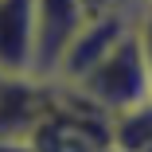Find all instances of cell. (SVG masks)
Instances as JSON below:
<instances>
[{
    "instance_id": "30bf717a",
    "label": "cell",
    "mask_w": 152,
    "mask_h": 152,
    "mask_svg": "<svg viewBox=\"0 0 152 152\" xmlns=\"http://www.w3.org/2000/svg\"><path fill=\"white\" fill-rule=\"evenodd\" d=\"M140 152H152V144H148V148H140Z\"/></svg>"
},
{
    "instance_id": "8992f818",
    "label": "cell",
    "mask_w": 152,
    "mask_h": 152,
    "mask_svg": "<svg viewBox=\"0 0 152 152\" xmlns=\"http://www.w3.org/2000/svg\"><path fill=\"white\" fill-rule=\"evenodd\" d=\"M137 39H140L144 63H148V74H152V8H140L137 12Z\"/></svg>"
},
{
    "instance_id": "5b68a950",
    "label": "cell",
    "mask_w": 152,
    "mask_h": 152,
    "mask_svg": "<svg viewBox=\"0 0 152 152\" xmlns=\"http://www.w3.org/2000/svg\"><path fill=\"white\" fill-rule=\"evenodd\" d=\"M152 144V98L109 117V152H140Z\"/></svg>"
},
{
    "instance_id": "52a82bcc",
    "label": "cell",
    "mask_w": 152,
    "mask_h": 152,
    "mask_svg": "<svg viewBox=\"0 0 152 152\" xmlns=\"http://www.w3.org/2000/svg\"><path fill=\"white\" fill-rule=\"evenodd\" d=\"M86 12H105V8H125V0H82Z\"/></svg>"
},
{
    "instance_id": "ba28073f",
    "label": "cell",
    "mask_w": 152,
    "mask_h": 152,
    "mask_svg": "<svg viewBox=\"0 0 152 152\" xmlns=\"http://www.w3.org/2000/svg\"><path fill=\"white\" fill-rule=\"evenodd\" d=\"M125 8H133V12H137V8H140V0H125Z\"/></svg>"
},
{
    "instance_id": "277c9868",
    "label": "cell",
    "mask_w": 152,
    "mask_h": 152,
    "mask_svg": "<svg viewBox=\"0 0 152 152\" xmlns=\"http://www.w3.org/2000/svg\"><path fill=\"white\" fill-rule=\"evenodd\" d=\"M35 0H0V74H31Z\"/></svg>"
},
{
    "instance_id": "9c48e42d",
    "label": "cell",
    "mask_w": 152,
    "mask_h": 152,
    "mask_svg": "<svg viewBox=\"0 0 152 152\" xmlns=\"http://www.w3.org/2000/svg\"><path fill=\"white\" fill-rule=\"evenodd\" d=\"M140 8H152V0H140ZM140 8H137V12H140Z\"/></svg>"
},
{
    "instance_id": "7a4b0ae2",
    "label": "cell",
    "mask_w": 152,
    "mask_h": 152,
    "mask_svg": "<svg viewBox=\"0 0 152 152\" xmlns=\"http://www.w3.org/2000/svg\"><path fill=\"white\" fill-rule=\"evenodd\" d=\"M86 16L90 12L82 8V0H35L31 8V74L35 78H55L58 58Z\"/></svg>"
},
{
    "instance_id": "6da1fadb",
    "label": "cell",
    "mask_w": 152,
    "mask_h": 152,
    "mask_svg": "<svg viewBox=\"0 0 152 152\" xmlns=\"http://www.w3.org/2000/svg\"><path fill=\"white\" fill-rule=\"evenodd\" d=\"M63 86L78 102H86L90 109H98L105 117L148 102L152 98V74H148L144 51H140V39H137V20H133L129 35H121L90 70H82L74 82H63Z\"/></svg>"
},
{
    "instance_id": "3957f363",
    "label": "cell",
    "mask_w": 152,
    "mask_h": 152,
    "mask_svg": "<svg viewBox=\"0 0 152 152\" xmlns=\"http://www.w3.org/2000/svg\"><path fill=\"white\" fill-rule=\"evenodd\" d=\"M133 20L137 12L133 8H105V12H90L82 20V27L74 31V39L66 43L63 58H58V70H55V82H74L82 70H90L98 58L121 39L133 31Z\"/></svg>"
}]
</instances>
